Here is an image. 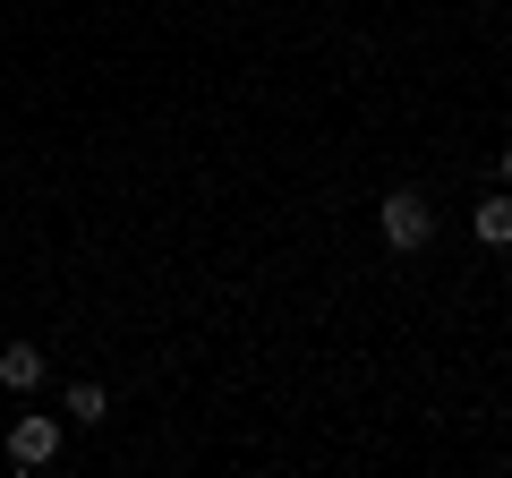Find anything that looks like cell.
Instances as JSON below:
<instances>
[{
    "mask_svg": "<svg viewBox=\"0 0 512 478\" xmlns=\"http://www.w3.org/2000/svg\"><path fill=\"white\" fill-rule=\"evenodd\" d=\"M376 231H384V248H427L436 239V205H427V188H384V205H376Z\"/></svg>",
    "mask_w": 512,
    "mask_h": 478,
    "instance_id": "6da1fadb",
    "label": "cell"
},
{
    "mask_svg": "<svg viewBox=\"0 0 512 478\" xmlns=\"http://www.w3.org/2000/svg\"><path fill=\"white\" fill-rule=\"evenodd\" d=\"M9 461H18V470H52V461H60V419L18 410V427H9Z\"/></svg>",
    "mask_w": 512,
    "mask_h": 478,
    "instance_id": "7a4b0ae2",
    "label": "cell"
},
{
    "mask_svg": "<svg viewBox=\"0 0 512 478\" xmlns=\"http://www.w3.org/2000/svg\"><path fill=\"white\" fill-rule=\"evenodd\" d=\"M470 239L478 248H512V188H487L470 205Z\"/></svg>",
    "mask_w": 512,
    "mask_h": 478,
    "instance_id": "3957f363",
    "label": "cell"
},
{
    "mask_svg": "<svg viewBox=\"0 0 512 478\" xmlns=\"http://www.w3.org/2000/svg\"><path fill=\"white\" fill-rule=\"evenodd\" d=\"M111 419V393L94 385V376H77L69 393H60V427H103Z\"/></svg>",
    "mask_w": 512,
    "mask_h": 478,
    "instance_id": "277c9868",
    "label": "cell"
},
{
    "mask_svg": "<svg viewBox=\"0 0 512 478\" xmlns=\"http://www.w3.org/2000/svg\"><path fill=\"white\" fill-rule=\"evenodd\" d=\"M43 376H52V368H43L35 342H9V350H0V385H9V393H35Z\"/></svg>",
    "mask_w": 512,
    "mask_h": 478,
    "instance_id": "5b68a950",
    "label": "cell"
},
{
    "mask_svg": "<svg viewBox=\"0 0 512 478\" xmlns=\"http://www.w3.org/2000/svg\"><path fill=\"white\" fill-rule=\"evenodd\" d=\"M495 180H504V188H512V146H504V154H495Z\"/></svg>",
    "mask_w": 512,
    "mask_h": 478,
    "instance_id": "8992f818",
    "label": "cell"
}]
</instances>
